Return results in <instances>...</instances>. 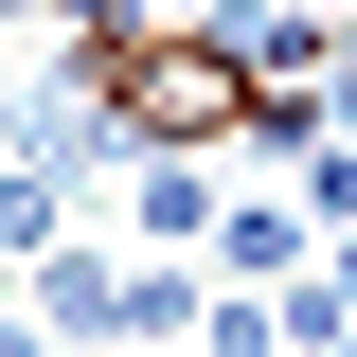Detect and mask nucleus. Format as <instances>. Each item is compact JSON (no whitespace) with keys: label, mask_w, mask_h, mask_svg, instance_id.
I'll return each mask as SVG.
<instances>
[{"label":"nucleus","mask_w":357,"mask_h":357,"mask_svg":"<svg viewBox=\"0 0 357 357\" xmlns=\"http://www.w3.org/2000/svg\"><path fill=\"white\" fill-rule=\"evenodd\" d=\"M0 357H54V340H36V321H18V304H0Z\"/></svg>","instance_id":"nucleus-5"},{"label":"nucleus","mask_w":357,"mask_h":357,"mask_svg":"<svg viewBox=\"0 0 357 357\" xmlns=\"http://www.w3.org/2000/svg\"><path fill=\"white\" fill-rule=\"evenodd\" d=\"M304 268H321V215H304V197H232V215H215V286H304Z\"/></svg>","instance_id":"nucleus-2"},{"label":"nucleus","mask_w":357,"mask_h":357,"mask_svg":"<svg viewBox=\"0 0 357 357\" xmlns=\"http://www.w3.org/2000/svg\"><path fill=\"white\" fill-rule=\"evenodd\" d=\"M0 18H18V0H0Z\"/></svg>","instance_id":"nucleus-6"},{"label":"nucleus","mask_w":357,"mask_h":357,"mask_svg":"<svg viewBox=\"0 0 357 357\" xmlns=\"http://www.w3.org/2000/svg\"><path fill=\"white\" fill-rule=\"evenodd\" d=\"M36 321L54 340H126V268L107 250H36Z\"/></svg>","instance_id":"nucleus-3"},{"label":"nucleus","mask_w":357,"mask_h":357,"mask_svg":"<svg viewBox=\"0 0 357 357\" xmlns=\"http://www.w3.org/2000/svg\"><path fill=\"white\" fill-rule=\"evenodd\" d=\"M36 250H72V178L54 161H0V268H36Z\"/></svg>","instance_id":"nucleus-4"},{"label":"nucleus","mask_w":357,"mask_h":357,"mask_svg":"<svg viewBox=\"0 0 357 357\" xmlns=\"http://www.w3.org/2000/svg\"><path fill=\"white\" fill-rule=\"evenodd\" d=\"M215 215H232V197H215V143H143V161H126V232L215 250Z\"/></svg>","instance_id":"nucleus-1"}]
</instances>
